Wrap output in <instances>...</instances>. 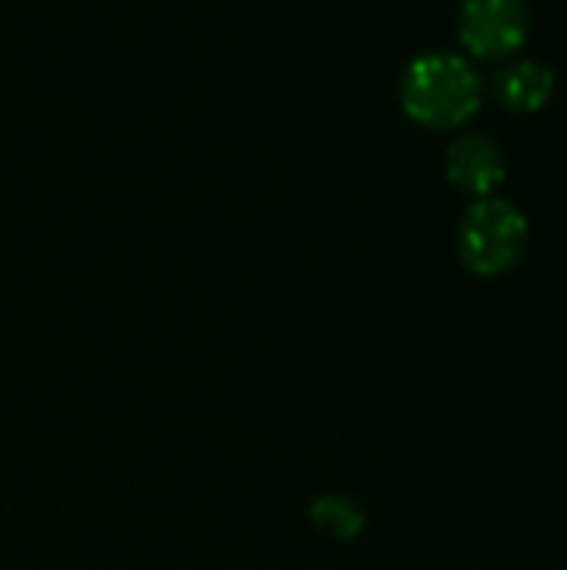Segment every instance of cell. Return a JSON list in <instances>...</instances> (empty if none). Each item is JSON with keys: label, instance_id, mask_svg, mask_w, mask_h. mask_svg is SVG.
<instances>
[{"label": "cell", "instance_id": "1", "mask_svg": "<svg viewBox=\"0 0 567 570\" xmlns=\"http://www.w3.org/2000/svg\"><path fill=\"white\" fill-rule=\"evenodd\" d=\"M485 87L475 67L458 53H424L401 77L404 114L428 130H454L481 107Z\"/></svg>", "mask_w": 567, "mask_h": 570}, {"label": "cell", "instance_id": "2", "mask_svg": "<svg viewBox=\"0 0 567 570\" xmlns=\"http://www.w3.org/2000/svg\"><path fill=\"white\" fill-rule=\"evenodd\" d=\"M528 247V217L505 197H478L458 227L461 264L478 277L508 274Z\"/></svg>", "mask_w": 567, "mask_h": 570}, {"label": "cell", "instance_id": "3", "mask_svg": "<svg viewBox=\"0 0 567 570\" xmlns=\"http://www.w3.org/2000/svg\"><path fill=\"white\" fill-rule=\"evenodd\" d=\"M531 30L525 0H465L458 17L461 47L478 60H505L518 53Z\"/></svg>", "mask_w": 567, "mask_h": 570}, {"label": "cell", "instance_id": "4", "mask_svg": "<svg viewBox=\"0 0 567 570\" xmlns=\"http://www.w3.org/2000/svg\"><path fill=\"white\" fill-rule=\"evenodd\" d=\"M448 180L471 197H495L505 184V150L488 134H461L444 154Z\"/></svg>", "mask_w": 567, "mask_h": 570}, {"label": "cell", "instance_id": "5", "mask_svg": "<svg viewBox=\"0 0 567 570\" xmlns=\"http://www.w3.org/2000/svg\"><path fill=\"white\" fill-rule=\"evenodd\" d=\"M491 94L501 107L515 114H535L551 100L555 73L538 60H518L491 77Z\"/></svg>", "mask_w": 567, "mask_h": 570}, {"label": "cell", "instance_id": "6", "mask_svg": "<svg viewBox=\"0 0 567 570\" xmlns=\"http://www.w3.org/2000/svg\"><path fill=\"white\" fill-rule=\"evenodd\" d=\"M311 518H314V524H317L324 534H331V538H338V541H354V538L361 534V528H364L361 508H358L351 498H341V494H324V498H317L314 508H311Z\"/></svg>", "mask_w": 567, "mask_h": 570}]
</instances>
